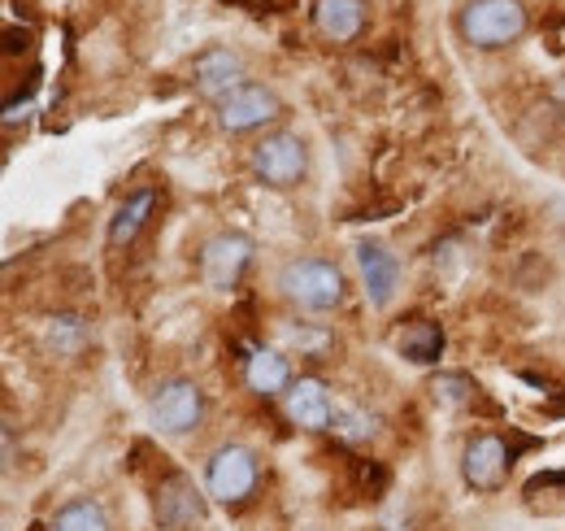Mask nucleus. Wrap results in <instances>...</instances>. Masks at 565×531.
Returning <instances> with one entry per match:
<instances>
[{"instance_id":"1","label":"nucleus","mask_w":565,"mask_h":531,"mask_svg":"<svg viewBox=\"0 0 565 531\" xmlns=\"http://www.w3.org/2000/svg\"><path fill=\"white\" fill-rule=\"evenodd\" d=\"M527 4L522 0H465L456 13V31L470 48L496 53L527 35Z\"/></svg>"},{"instance_id":"2","label":"nucleus","mask_w":565,"mask_h":531,"mask_svg":"<svg viewBox=\"0 0 565 531\" xmlns=\"http://www.w3.org/2000/svg\"><path fill=\"white\" fill-rule=\"evenodd\" d=\"M279 292L296 305V309H336L343 301V270L327 258H292V262L279 270Z\"/></svg>"},{"instance_id":"3","label":"nucleus","mask_w":565,"mask_h":531,"mask_svg":"<svg viewBox=\"0 0 565 531\" xmlns=\"http://www.w3.org/2000/svg\"><path fill=\"white\" fill-rule=\"evenodd\" d=\"M257 479H261V462L248 444H223L205 462V488L218 506H244L257 493Z\"/></svg>"},{"instance_id":"4","label":"nucleus","mask_w":565,"mask_h":531,"mask_svg":"<svg viewBox=\"0 0 565 531\" xmlns=\"http://www.w3.org/2000/svg\"><path fill=\"white\" fill-rule=\"evenodd\" d=\"M252 174L265 183V188H296L309 170V148L305 139L292 132H270L252 144Z\"/></svg>"},{"instance_id":"5","label":"nucleus","mask_w":565,"mask_h":531,"mask_svg":"<svg viewBox=\"0 0 565 531\" xmlns=\"http://www.w3.org/2000/svg\"><path fill=\"white\" fill-rule=\"evenodd\" d=\"M509 471H513V453H509V444L496 431H478V436L465 440V449H461V479L474 493H500Z\"/></svg>"},{"instance_id":"6","label":"nucleus","mask_w":565,"mask_h":531,"mask_svg":"<svg viewBox=\"0 0 565 531\" xmlns=\"http://www.w3.org/2000/svg\"><path fill=\"white\" fill-rule=\"evenodd\" d=\"M205 418V393L196 380H166L152 393V422L161 436H188Z\"/></svg>"},{"instance_id":"7","label":"nucleus","mask_w":565,"mask_h":531,"mask_svg":"<svg viewBox=\"0 0 565 531\" xmlns=\"http://www.w3.org/2000/svg\"><path fill=\"white\" fill-rule=\"evenodd\" d=\"M283 114V101L274 88L265 83H239L230 97L218 101V127L230 135H244V132H257L265 123H274Z\"/></svg>"},{"instance_id":"8","label":"nucleus","mask_w":565,"mask_h":531,"mask_svg":"<svg viewBox=\"0 0 565 531\" xmlns=\"http://www.w3.org/2000/svg\"><path fill=\"white\" fill-rule=\"evenodd\" d=\"M152 515L166 531H192L205 523V497L183 471H170L152 493Z\"/></svg>"},{"instance_id":"9","label":"nucleus","mask_w":565,"mask_h":531,"mask_svg":"<svg viewBox=\"0 0 565 531\" xmlns=\"http://www.w3.org/2000/svg\"><path fill=\"white\" fill-rule=\"evenodd\" d=\"M252 262V240L244 231H218L205 240L201 249V279L214 287V292H230L244 270Z\"/></svg>"},{"instance_id":"10","label":"nucleus","mask_w":565,"mask_h":531,"mask_svg":"<svg viewBox=\"0 0 565 531\" xmlns=\"http://www.w3.org/2000/svg\"><path fill=\"white\" fill-rule=\"evenodd\" d=\"M283 409L287 418L301 427V431H327L336 422V405H331V393L318 375H301L292 380V388L283 393Z\"/></svg>"},{"instance_id":"11","label":"nucleus","mask_w":565,"mask_h":531,"mask_svg":"<svg viewBox=\"0 0 565 531\" xmlns=\"http://www.w3.org/2000/svg\"><path fill=\"white\" fill-rule=\"evenodd\" d=\"M357 266H361V283H365L370 305L387 309L392 296H396V283H400V262H396V253H387V245L365 240V245H357Z\"/></svg>"},{"instance_id":"12","label":"nucleus","mask_w":565,"mask_h":531,"mask_svg":"<svg viewBox=\"0 0 565 531\" xmlns=\"http://www.w3.org/2000/svg\"><path fill=\"white\" fill-rule=\"evenodd\" d=\"M239 83H244V61H239V53L214 44V48H205V53L196 57V92L210 97L214 105H218L223 97H230Z\"/></svg>"},{"instance_id":"13","label":"nucleus","mask_w":565,"mask_h":531,"mask_svg":"<svg viewBox=\"0 0 565 531\" xmlns=\"http://www.w3.org/2000/svg\"><path fill=\"white\" fill-rule=\"evenodd\" d=\"M314 26L331 44H352L365 31V0H314Z\"/></svg>"},{"instance_id":"14","label":"nucleus","mask_w":565,"mask_h":531,"mask_svg":"<svg viewBox=\"0 0 565 531\" xmlns=\"http://www.w3.org/2000/svg\"><path fill=\"white\" fill-rule=\"evenodd\" d=\"M244 380H248V388L257 397H283L292 388V366H287V358L279 349L261 344V349H252L244 358Z\"/></svg>"},{"instance_id":"15","label":"nucleus","mask_w":565,"mask_h":531,"mask_svg":"<svg viewBox=\"0 0 565 531\" xmlns=\"http://www.w3.org/2000/svg\"><path fill=\"white\" fill-rule=\"evenodd\" d=\"M152 210H157V188H139V192H131V196L113 210V218H110V249H126V245H135V236L148 227Z\"/></svg>"},{"instance_id":"16","label":"nucleus","mask_w":565,"mask_h":531,"mask_svg":"<svg viewBox=\"0 0 565 531\" xmlns=\"http://www.w3.org/2000/svg\"><path fill=\"white\" fill-rule=\"evenodd\" d=\"M396 349L414 362V366H436L444 358V327L431 323V318H418L409 323L400 336H396Z\"/></svg>"},{"instance_id":"17","label":"nucleus","mask_w":565,"mask_h":531,"mask_svg":"<svg viewBox=\"0 0 565 531\" xmlns=\"http://www.w3.org/2000/svg\"><path fill=\"white\" fill-rule=\"evenodd\" d=\"M48 531H110V519L92 497H75L53 515Z\"/></svg>"},{"instance_id":"18","label":"nucleus","mask_w":565,"mask_h":531,"mask_svg":"<svg viewBox=\"0 0 565 531\" xmlns=\"http://www.w3.org/2000/svg\"><path fill=\"white\" fill-rule=\"evenodd\" d=\"M431 393H436V400H444V405H452V409H461V405H470V400L478 397V384H474L470 375H436Z\"/></svg>"},{"instance_id":"19","label":"nucleus","mask_w":565,"mask_h":531,"mask_svg":"<svg viewBox=\"0 0 565 531\" xmlns=\"http://www.w3.org/2000/svg\"><path fill=\"white\" fill-rule=\"evenodd\" d=\"M336 427L343 440H365V436H374V418L370 414H357V409H336Z\"/></svg>"}]
</instances>
